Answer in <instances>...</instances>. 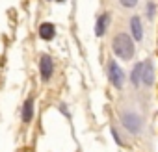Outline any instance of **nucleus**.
<instances>
[{"label": "nucleus", "mask_w": 158, "mask_h": 152, "mask_svg": "<svg viewBox=\"0 0 158 152\" xmlns=\"http://www.w3.org/2000/svg\"><path fill=\"white\" fill-rule=\"evenodd\" d=\"M112 50L117 58L128 61L134 58V39L128 34H117L112 41Z\"/></svg>", "instance_id": "1"}, {"label": "nucleus", "mask_w": 158, "mask_h": 152, "mask_svg": "<svg viewBox=\"0 0 158 152\" xmlns=\"http://www.w3.org/2000/svg\"><path fill=\"white\" fill-rule=\"evenodd\" d=\"M108 80H110V84L115 87V89H121L123 87V84H125V72H123V69L114 61V59H110L108 61Z\"/></svg>", "instance_id": "2"}, {"label": "nucleus", "mask_w": 158, "mask_h": 152, "mask_svg": "<svg viewBox=\"0 0 158 152\" xmlns=\"http://www.w3.org/2000/svg\"><path fill=\"white\" fill-rule=\"evenodd\" d=\"M121 122L123 126L130 132V134H139L141 128H143V121L138 113H132V111H125L121 115Z\"/></svg>", "instance_id": "3"}, {"label": "nucleus", "mask_w": 158, "mask_h": 152, "mask_svg": "<svg viewBox=\"0 0 158 152\" xmlns=\"http://www.w3.org/2000/svg\"><path fill=\"white\" fill-rule=\"evenodd\" d=\"M39 74H41V80L43 82H48L54 74V61L48 54H43L39 58Z\"/></svg>", "instance_id": "4"}, {"label": "nucleus", "mask_w": 158, "mask_h": 152, "mask_svg": "<svg viewBox=\"0 0 158 152\" xmlns=\"http://www.w3.org/2000/svg\"><path fill=\"white\" fill-rule=\"evenodd\" d=\"M108 26H110V13L99 15V17H97V22H95V35H97V37H102V35L106 34Z\"/></svg>", "instance_id": "5"}, {"label": "nucleus", "mask_w": 158, "mask_h": 152, "mask_svg": "<svg viewBox=\"0 0 158 152\" xmlns=\"http://www.w3.org/2000/svg\"><path fill=\"white\" fill-rule=\"evenodd\" d=\"M130 34L134 41H141L143 39V26H141V19L138 15H134L130 19Z\"/></svg>", "instance_id": "6"}, {"label": "nucleus", "mask_w": 158, "mask_h": 152, "mask_svg": "<svg viewBox=\"0 0 158 152\" xmlns=\"http://www.w3.org/2000/svg\"><path fill=\"white\" fill-rule=\"evenodd\" d=\"M39 37L43 41H52L56 37V26L52 22H41L39 24Z\"/></svg>", "instance_id": "7"}, {"label": "nucleus", "mask_w": 158, "mask_h": 152, "mask_svg": "<svg viewBox=\"0 0 158 152\" xmlns=\"http://www.w3.org/2000/svg\"><path fill=\"white\" fill-rule=\"evenodd\" d=\"M21 119H23L24 124L32 122V119H34V98H32V97L24 100L23 110H21Z\"/></svg>", "instance_id": "8"}, {"label": "nucleus", "mask_w": 158, "mask_h": 152, "mask_svg": "<svg viewBox=\"0 0 158 152\" xmlns=\"http://www.w3.org/2000/svg\"><path fill=\"white\" fill-rule=\"evenodd\" d=\"M141 82L145 86H151L154 82V67L151 61H143V72H141Z\"/></svg>", "instance_id": "9"}, {"label": "nucleus", "mask_w": 158, "mask_h": 152, "mask_svg": "<svg viewBox=\"0 0 158 152\" xmlns=\"http://www.w3.org/2000/svg\"><path fill=\"white\" fill-rule=\"evenodd\" d=\"M141 72H143V61H141V63H136L134 69H132V72H130V82H132L136 87H138L139 82H141Z\"/></svg>", "instance_id": "10"}, {"label": "nucleus", "mask_w": 158, "mask_h": 152, "mask_svg": "<svg viewBox=\"0 0 158 152\" xmlns=\"http://www.w3.org/2000/svg\"><path fill=\"white\" fill-rule=\"evenodd\" d=\"M119 4L125 6V8H134L138 4V0H119Z\"/></svg>", "instance_id": "11"}, {"label": "nucleus", "mask_w": 158, "mask_h": 152, "mask_svg": "<svg viewBox=\"0 0 158 152\" xmlns=\"http://www.w3.org/2000/svg\"><path fill=\"white\" fill-rule=\"evenodd\" d=\"M110 132H112V135H114V139H115V143H117V145H123V139L119 137V134H117V130H115V128H112Z\"/></svg>", "instance_id": "12"}, {"label": "nucleus", "mask_w": 158, "mask_h": 152, "mask_svg": "<svg viewBox=\"0 0 158 152\" xmlns=\"http://www.w3.org/2000/svg\"><path fill=\"white\" fill-rule=\"evenodd\" d=\"M152 15H154V4H151V2H149V4H147V17L151 19Z\"/></svg>", "instance_id": "13"}, {"label": "nucleus", "mask_w": 158, "mask_h": 152, "mask_svg": "<svg viewBox=\"0 0 158 152\" xmlns=\"http://www.w3.org/2000/svg\"><path fill=\"white\" fill-rule=\"evenodd\" d=\"M60 111H63L67 117H69V113H67V108H65V104H60Z\"/></svg>", "instance_id": "14"}, {"label": "nucleus", "mask_w": 158, "mask_h": 152, "mask_svg": "<svg viewBox=\"0 0 158 152\" xmlns=\"http://www.w3.org/2000/svg\"><path fill=\"white\" fill-rule=\"evenodd\" d=\"M56 2H65V0H56Z\"/></svg>", "instance_id": "15"}]
</instances>
